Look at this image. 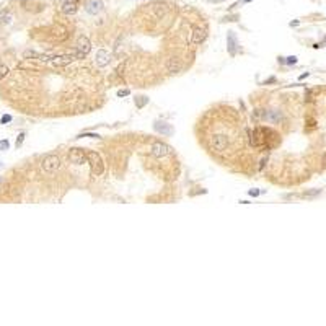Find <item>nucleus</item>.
Masks as SVG:
<instances>
[{
	"instance_id": "obj_4",
	"label": "nucleus",
	"mask_w": 326,
	"mask_h": 326,
	"mask_svg": "<svg viewBox=\"0 0 326 326\" xmlns=\"http://www.w3.org/2000/svg\"><path fill=\"white\" fill-rule=\"evenodd\" d=\"M91 51V42L87 36H80L77 41V59H83Z\"/></svg>"
},
{
	"instance_id": "obj_31",
	"label": "nucleus",
	"mask_w": 326,
	"mask_h": 326,
	"mask_svg": "<svg viewBox=\"0 0 326 326\" xmlns=\"http://www.w3.org/2000/svg\"><path fill=\"white\" fill-rule=\"evenodd\" d=\"M214 2H224V0H214Z\"/></svg>"
},
{
	"instance_id": "obj_23",
	"label": "nucleus",
	"mask_w": 326,
	"mask_h": 326,
	"mask_svg": "<svg viewBox=\"0 0 326 326\" xmlns=\"http://www.w3.org/2000/svg\"><path fill=\"white\" fill-rule=\"evenodd\" d=\"M131 95V91L127 88H124V90H119V91H117V96L119 98H122V96H129Z\"/></svg>"
},
{
	"instance_id": "obj_20",
	"label": "nucleus",
	"mask_w": 326,
	"mask_h": 326,
	"mask_svg": "<svg viewBox=\"0 0 326 326\" xmlns=\"http://www.w3.org/2000/svg\"><path fill=\"white\" fill-rule=\"evenodd\" d=\"M7 73H8V67H7V65H0V80L5 77Z\"/></svg>"
},
{
	"instance_id": "obj_26",
	"label": "nucleus",
	"mask_w": 326,
	"mask_h": 326,
	"mask_svg": "<svg viewBox=\"0 0 326 326\" xmlns=\"http://www.w3.org/2000/svg\"><path fill=\"white\" fill-rule=\"evenodd\" d=\"M12 121V116L10 114H5V116H2V119H0V122L2 124H8V122Z\"/></svg>"
},
{
	"instance_id": "obj_27",
	"label": "nucleus",
	"mask_w": 326,
	"mask_h": 326,
	"mask_svg": "<svg viewBox=\"0 0 326 326\" xmlns=\"http://www.w3.org/2000/svg\"><path fill=\"white\" fill-rule=\"evenodd\" d=\"M276 82H277V78H276V77H269L267 80H264V82H263V85H269V83H276Z\"/></svg>"
},
{
	"instance_id": "obj_29",
	"label": "nucleus",
	"mask_w": 326,
	"mask_h": 326,
	"mask_svg": "<svg viewBox=\"0 0 326 326\" xmlns=\"http://www.w3.org/2000/svg\"><path fill=\"white\" fill-rule=\"evenodd\" d=\"M308 75H310V72H305V73H302L300 77H299V80H303V78H306V77H308Z\"/></svg>"
},
{
	"instance_id": "obj_2",
	"label": "nucleus",
	"mask_w": 326,
	"mask_h": 326,
	"mask_svg": "<svg viewBox=\"0 0 326 326\" xmlns=\"http://www.w3.org/2000/svg\"><path fill=\"white\" fill-rule=\"evenodd\" d=\"M41 167L46 173H54V171H57L59 167H60V160H59L57 155H48V157L42 160Z\"/></svg>"
},
{
	"instance_id": "obj_10",
	"label": "nucleus",
	"mask_w": 326,
	"mask_h": 326,
	"mask_svg": "<svg viewBox=\"0 0 326 326\" xmlns=\"http://www.w3.org/2000/svg\"><path fill=\"white\" fill-rule=\"evenodd\" d=\"M237 48H238V42H237V38H235V33L228 31V34H227V49H228V54L231 57L237 56Z\"/></svg>"
},
{
	"instance_id": "obj_19",
	"label": "nucleus",
	"mask_w": 326,
	"mask_h": 326,
	"mask_svg": "<svg viewBox=\"0 0 326 326\" xmlns=\"http://www.w3.org/2000/svg\"><path fill=\"white\" fill-rule=\"evenodd\" d=\"M261 192H266V191H263V189H249L248 194L251 196V197H258L259 194H261Z\"/></svg>"
},
{
	"instance_id": "obj_5",
	"label": "nucleus",
	"mask_w": 326,
	"mask_h": 326,
	"mask_svg": "<svg viewBox=\"0 0 326 326\" xmlns=\"http://www.w3.org/2000/svg\"><path fill=\"white\" fill-rule=\"evenodd\" d=\"M87 155H85V152L82 149H70L69 152V162L73 163V165H83L85 162H87Z\"/></svg>"
},
{
	"instance_id": "obj_1",
	"label": "nucleus",
	"mask_w": 326,
	"mask_h": 326,
	"mask_svg": "<svg viewBox=\"0 0 326 326\" xmlns=\"http://www.w3.org/2000/svg\"><path fill=\"white\" fill-rule=\"evenodd\" d=\"M87 158H88L90 165H91L93 174H103V171H105V165H103L100 155H98L96 152H90V153H87Z\"/></svg>"
},
{
	"instance_id": "obj_21",
	"label": "nucleus",
	"mask_w": 326,
	"mask_h": 326,
	"mask_svg": "<svg viewBox=\"0 0 326 326\" xmlns=\"http://www.w3.org/2000/svg\"><path fill=\"white\" fill-rule=\"evenodd\" d=\"M297 56H290V57H287L285 59V64H289V65H294V64H297Z\"/></svg>"
},
{
	"instance_id": "obj_11",
	"label": "nucleus",
	"mask_w": 326,
	"mask_h": 326,
	"mask_svg": "<svg viewBox=\"0 0 326 326\" xmlns=\"http://www.w3.org/2000/svg\"><path fill=\"white\" fill-rule=\"evenodd\" d=\"M64 15H75L78 12V3L77 0H70V2H64L62 7H60Z\"/></svg>"
},
{
	"instance_id": "obj_8",
	"label": "nucleus",
	"mask_w": 326,
	"mask_h": 326,
	"mask_svg": "<svg viewBox=\"0 0 326 326\" xmlns=\"http://www.w3.org/2000/svg\"><path fill=\"white\" fill-rule=\"evenodd\" d=\"M77 60V51L72 54H67V56H57V57H52L51 59V64L52 65H67L70 62Z\"/></svg>"
},
{
	"instance_id": "obj_12",
	"label": "nucleus",
	"mask_w": 326,
	"mask_h": 326,
	"mask_svg": "<svg viewBox=\"0 0 326 326\" xmlns=\"http://www.w3.org/2000/svg\"><path fill=\"white\" fill-rule=\"evenodd\" d=\"M207 39V30L206 28H196L192 31V42L194 44H202Z\"/></svg>"
},
{
	"instance_id": "obj_9",
	"label": "nucleus",
	"mask_w": 326,
	"mask_h": 326,
	"mask_svg": "<svg viewBox=\"0 0 326 326\" xmlns=\"http://www.w3.org/2000/svg\"><path fill=\"white\" fill-rule=\"evenodd\" d=\"M153 129H155V132H158V134H162V135H171V134H173V127H171V124H168V122H163V121H155Z\"/></svg>"
},
{
	"instance_id": "obj_7",
	"label": "nucleus",
	"mask_w": 326,
	"mask_h": 326,
	"mask_svg": "<svg viewBox=\"0 0 326 326\" xmlns=\"http://www.w3.org/2000/svg\"><path fill=\"white\" fill-rule=\"evenodd\" d=\"M83 8L88 15H98L103 10V2L101 0H85Z\"/></svg>"
},
{
	"instance_id": "obj_30",
	"label": "nucleus",
	"mask_w": 326,
	"mask_h": 326,
	"mask_svg": "<svg viewBox=\"0 0 326 326\" xmlns=\"http://www.w3.org/2000/svg\"><path fill=\"white\" fill-rule=\"evenodd\" d=\"M299 23H300L299 20H294V21L290 23V26H299Z\"/></svg>"
},
{
	"instance_id": "obj_16",
	"label": "nucleus",
	"mask_w": 326,
	"mask_h": 326,
	"mask_svg": "<svg viewBox=\"0 0 326 326\" xmlns=\"http://www.w3.org/2000/svg\"><path fill=\"white\" fill-rule=\"evenodd\" d=\"M0 20H2L3 25H10L12 20H13V16H12V13H10V12H3L2 15H0Z\"/></svg>"
},
{
	"instance_id": "obj_6",
	"label": "nucleus",
	"mask_w": 326,
	"mask_h": 326,
	"mask_svg": "<svg viewBox=\"0 0 326 326\" xmlns=\"http://www.w3.org/2000/svg\"><path fill=\"white\" fill-rule=\"evenodd\" d=\"M170 153H171V147H170V145H167V144H163V142H155V144L152 145V155H153V157L163 158V157H167V155H170Z\"/></svg>"
},
{
	"instance_id": "obj_32",
	"label": "nucleus",
	"mask_w": 326,
	"mask_h": 326,
	"mask_svg": "<svg viewBox=\"0 0 326 326\" xmlns=\"http://www.w3.org/2000/svg\"><path fill=\"white\" fill-rule=\"evenodd\" d=\"M243 2H246V3H248V2H251V0H243Z\"/></svg>"
},
{
	"instance_id": "obj_24",
	"label": "nucleus",
	"mask_w": 326,
	"mask_h": 326,
	"mask_svg": "<svg viewBox=\"0 0 326 326\" xmlns=\"http://www.w3.org/2000/svg\"><path fill=\"white\" fill-rule=\"evenodd\" d=\"M25 132H21L20 135H18V140H16V147H21V144H23V140H25Z\"/></svg>"
},
{
	"instance_id": "obj_3",
	"label": "nucleus",
	"mask_w": 326,
	"mask_h": 326,
	"mask_svg": "<svg viewBox=\"0 0 326 326\" xmlns=\"http://www.w3.org/2000/svg\"><path fill=\"white\" fill-rule=\"evenodd\" d=\"M210 145H212V149H214L215 152H224V150H227V147H228V137L224 135V134L212 135Z\"/></svg>"
},
{
	"instance_id": "obj_14",
	"label": "nucleus",
	"mask_w": 326,
	"mask_h": 326,
	"mask_svg": "<svg viewBox=\"0 0 326 326\" xmlns=\"http://www.w3.org/2000/svg\"><path fill=\"white\" fill-rule=\"evenodd\" d=\"M167 70H168L170 73H178L179 70H181V62H179V59L170 57L167 60Z\"/></svg>"
},
{
	"instance_id": "obj_15",
	"label": "nucleus",
	"mask_w": 326,
	"mask_h": 326,
	"mask_svg": "<svg viewBox=\"0 0 326 326\" xmlns=\"http://www.w3.org/2000/svg\"><path fill=\"white\" fill-rule=\"evenodd\" d=\"M134 101H135V106L139 108V109H142V108L149 103V98L140 95V96H135V98H134Z\"/></svg>"
},
{
	"instance_id": "obj_13",
	"label": "nucleus",
	"mask_w": 326,
	"mask_h": 326,
	"mask_svg": "<svg viewBox=\"0 0 326 326\" xmlns=\"http://www.w3.org/2000/svg\"><path fill=\"white\" fill-rule=\"evenodd\" d=\"M111 62V54L108 52L106 49H100L96 54V64L100 65V67H105V65H108Z\"/></svg>"
},
{
	"instance_id": "obj_25",
	"label": "nucleus",
	"mask_w": 326,
	"mask_h": 326,
	"mask_svg": "<svg viewBox=\"0 0 326 326\" xmlns=\"http://www.w3.org/2000/svg\"><path fill=\"white\" fill-rule=\"evenodd\" d=\"M8 147H10L8 140H0V150H8Z\"/></svg>"
},
{
	"instance_id": "obj_22",
	"label": "nucleus",
	"mask_w": 326,
	"mask_h": 326,
	"mask_svg": "<svg viewBox=\"0 0 326 326\" xmlns=\"http://www.w3.org/2000/svg\"><path fill=\"white\" fill-rule=\"evenodd\" d=\"M23 56H25V57H36V59H39V54L34 52V51H26Z\"/></svg>"
},
{
	"instance_id": "obj_17",
	"label": "nucleus",
	"mask_w": 326,
	"mask_h": 326,
	"mask_svg": "<svg viewBox=\"0 0 326 326\" xmlns=\"http://www.w3.org/2000/svg\"><path fill=\"white\" fill-rule=\"evenodd\" d=\"M318 194H321V189H311V191L303 192V197H316Z\"/></svg>"
},
{
	"instance_id": "obj_28",
	"label": "nucleus",
	"mask_w": 326,
	"mask_h": 326,
	"mask_svg": "<svg viewBox=\"0 0 326 326\" xmlns=\"http://www.w3.org/2000/svg\"><path fill=\"white\" fill-rule=\"evenodd\" d=\"M225 21H237L238 20V16H227V18H224Z\"/></svg>"
},
{
	"instance_id": "obj_18",
	"label": "nucleus",
	"mask_w": 326,
	"mask_h": 326,
	"mask_svg": "<svg viewBox=\"0 0 326 326\" xmlns=\"http://www.w3.org/2000/svg\"><path fill=\"white\" fill-rule=\"evenodd\" d=\"M82 137H90V139H100L101 135H98V134H93V132H82V134L78 135V139H82Z\"/></svg>"
}]
</instances>
